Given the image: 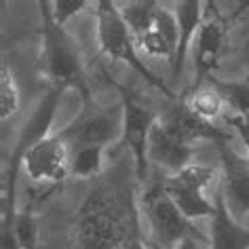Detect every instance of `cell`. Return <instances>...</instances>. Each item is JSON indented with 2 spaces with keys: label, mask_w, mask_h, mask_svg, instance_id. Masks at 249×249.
Instances as JSON below:
<instances>
[{
  "label": "cell",
  "mask_w": 249,
  "mask_h": 249,
  "mask_svg": "<svg viewBox=\"0 0 249 249\" xmlns=\"http://www.w3.org/2000/svg\"><path fill=\"white\" fill-rule=\"evenodd\" d=\"M188 104V108L195 112L196 116H201L203 121L213 123L217 118H224V108H226V102L220 95V91L215 89L213 85L205 83L201 89H196L195 93H190L188 99H184Z\"/></svg>",
  "instance_id": "16"
},
{
  "label": "cell",
  "mask_w": 249,
  "mask_h": 249,
  "mask_svg": "<svg viewBox=\"0 0 249 249\" xmlns=\"http://www.w3.org/2000/svg\"><path fill=\"white\" fill-rule=\"evenodd\" d=\"M209 85H213L224 102L230 110L234 112V116H241L249 121V78L245 80H222L217 76L207 78Z\"/></svg>",
  "instance_id": "17"
},
{
  "label": "cell",
  "mask_w": 249,
  "mask_h": 249,
  "mask_svg": "<svg viewBox=\"0 0 249 249\" xmlns=\"http://www.w3.org/2000/svg\"><path fill=\"white\" fill-rule=\"evenodd\" d=\"M203 247L205 245H203V243H198V241H184V243H179V245L171 247V249H203ZM150 249H160V247L150 245Z\"/></svg>",
  "instance_id": "25"
},
{
  "label": "cell",
  "mask_w": 249,
  "mask_h": 249,
  "mask_svg": "<svg viewBox=\"0 0 249 249\" xmlns=\"http://www.w3.org/2000/svg\"><path fill=\"white\" fill-rule=\"evenodd\" d=\"M224 121H226V124L228 127H232L234 131H236V135L241 138V142H243V146L247 148V152H249V121H245V118H241V116H224Z\"/></svg>",
  "instance_id": "24"
},
{
  "label": "cell",
  "mask_w": 249,
  "mask_h": 249,
  "mask_svg": "<svg viewBox=\"0 0 249 249\" xmlns=\"http://www.w3.org/2000/svg\"><path fill=\"white\" fill-rule=\"evenodd\" d=\"M38 9L42 17V28H40L42 45L38 55L40 74L51 83V87H57V89L64 91L68 89L76 91L80 99H83L85 108L95 106L76 42L66 32V28L55 23L51 13V2L40 0Z\"/></svg>",
  "instance_id": "1"
},
{
  "label": "cell",
  "mask_w": 249,
  "mask_h": 249,
  "mask_svg": "<svg viewBox=\"0 0 249 249\" xmlns=\"http://www.w3.org/2000/svg\"><path fill=\"white\" fill-rule=\"evenodd\" d=\"M57 135L68 144L70 152L87 146L108 148L110 144L123 140V108L121 112L102 110L97 106L85 108L83 114L57 131Z\"/></svg>",
  "instance_id": "6"
},
{
  "label": "cell",
  "mask_w": 249,
  "mask_h": 249,
  "mask_svg": "<svg viewBox=\"0 0 249 249\" xmlns=\"http://www.w3.org/2000/svg\"><path fill=\"white\" fill-rule=\"evenodd\" d=\"M70 148L57 133L40 140L21 157L23 173L38 184H64L70 176Z\"/></svg>",
  "instance_id": "7"
},
{
  "label": "cell",
  "mask_w": 249,
  "mask_h": 249,
  "mask_svg": "<svg viewBox=\"0 0 249 249\" xmlns=\"http://www.w3.org/2000/svg\"><path fill=\"white\" fill-rule=\"evenodd\" d=\"M226 38H228L226 19L220 13H215L213 17H205L195 40V78L190 83L188 95L195 93L196 89H201L209 76H213V70L222 61Z\"/></svg>",
  "instance_id": "8"
},
{
  "label": "cell",
  "mask_w": 249,
  "mask_h": 249,
  "mask_svg": "<svg viewBox=\"0 0 249 249\" xmlns=\"http://www.w3.org/2000/svg\"><path fill=\"white\" fill-rule=\"evenodd\" d=\"M140 207L144 211L148 224H150V245L160 249H171L184 241H198L203 245H209V236L203 234L195 224L182 215V211L176 207V203L167 195L163 184L150 186L142 195Z\"/></svg>",
  "instance_id": "3"
},
{
  "label": "cell",
  "mask_w": 249,
  "mask_h": 249,
  "mask_svg": "<svg viewBox=\"0 0 249 249\" xmlns=\"http://www.w3.org/2000/svg\"><path fill=\"white\" fill-rule=\"evenodd\" d=\"M95 36L99 51L108 55L112 61H123L131 68L133 72H138L142 78L146 80L150 87L159 89L165 97L176 99V93L163 78H159L150 68L146 66V61H142L138 45L131 34L129 26L124 23L121 11H118V2H110V0H99L95 4Z\"/></svg>",
  "instance_id": "2"
},
{
  "label": "cell",
  "mask_w": 249,
  "mask_h": 249,
  "mask_svg": "<svg viewBox=\"0 0 249 249\" xmlns=\"http://www.w3.org/2000/svg\"><path fill=\"white\" fill-rule=\"evenodd\" d=\"M171 178L179 184L188 186L192 190L205 192V195H207V190H211L215 184L222 182V173L217 169H213V167H209V165H203V163H195V160Z\"/></svg>",
  "instance_id": "20"
},
{
  "label": "cell",
  "mask_w": 249,
  "mask_h": 249,
  "mask_svg": "<svg viewBox=\"0 0 249 249\" xmlns=\"http://www.w3.org/2000/svg\"><path fill=\"white\" fill-rule=\"evenodd\" d=\"M104 154H106V148L102 146H87V148L74 150L70 157V176L76 179H91V178L102 176Z\"/></svg>",
  "instance_id": "19"
},
{
  "label": "cell",
  "mask_w": 249,
  "mask_h": 249,
  "mask_svg": "<svg viewBox=\"0 0 249 249\" xmlns=\"http://www.w3.org/2000/svg\"><path fill=\"white\" fill-rule=\"evenodd\" d=\"M215 213L209 220V249H249V230L230 213L222 190H215Z\"/></svg>",
  "instance_id": "14"
},
{
  "label": "cell",
  "mask_w": 249,
  "mask_h": 249,
  "mask_svg": "<svg viewBox=\"0 0 249 249\" xmlns=\"http://www.w3.org/2000/svg\"><path fill=\"white\" fill-rule=\"evenodd\" d=\"M167 195L171 196V201L176 203V207L182 211V215L186 220L195 222V220H201V217H213L215 213V203L209 201L205 192H198V190H192L188 186L176 182L173 178H169L167 182L163 184Z\"/></svg>",
  "instance_id": "15"
},
{
  "label": "cell",
  "mask_w": 249,
  "mask_h": 249,
  "mask_svg": "<svg viewBox=\"0 0 249 249\" xmlns=\"http://www.w3.org/2000/svg\"><path fill=\"white\" fill-rule=\"evenodd\" d=\"M205 9H207V2H201V0H184V2H178L176 9H173L179 23V40H178L176 57L171 61V74H169L171 85H178V80L184 74L186 57L190 53V47L195 45L196 34L205 19V13H207Z\"/></svg>",
  "instance_id": "11"
},
{
  "label": "cell",
  "mask_w": 249,
  "mask_h": 249,
  "mask_svg": "<svg viewBox=\"0 0 249 249\" xmlns=\"http://www.w3.org/2000/svg\"><path fill=\"white\" fill-rule=\"evenodd\" d=\"M157 9H159V2H154V0H138V2L118 4V11H121L123 19L129 26V30H131L135 40L152 28Z\"/></svg>",
  "instance_id": "18"
},
{
  "label": "cell",
  "mask_w": 249,
  "mask_h": 249,
  "mask_svg": "<svg viewBox=\"0 0 249 249\" xmlns=\"http://www.w3.org/2000/svg\"><path fill=\"white\" fill-rule=\"evenodd\" d=\"M118 249H148V247H144V243H140L138 239H129L124 245H121Z\"/></svg>",
  "instance_id": "26"
},
{
  "label": "cell",
  "mask_w": 249,
  "mask_h": 249,
  "mask_svg": "<svg viewBox=\"0 0 249 249\" xmlns=\"http://www.w3.org/2000/svg\"><path fill=\"white\" fill-rule=\"evenodd\" d=\"M163 127L171 135H176L179 142L188 146H195L198 142H213V144H222V142L230 140V133H226L224 129L215 127L213 123L203 121L201 116H196L195 112L188 108V104L184 99H179V104L173 108L169 114L160 118Z\"/></svg>",
  "instance_id": "10"
},
{
  "label": "cell",
  "mask_w": 249,
  "mask_h": 249,
  "mask_svg": "<svg viewBox=\"0 0 249 249\" xmlns=\"http://www.w3.org/2000/svg\"><path fill=\"white\" fill-rule=\"evenodd\" d=\"M21 106V91L17 87L15 74L9 68V64L0 66V118L2 123H7L9 118H13L19 112Z\"/></svg>",
  "instance_id": "21"
},
{
  "label": "cell",
  "mask_w": 249,
  "mask_h": 249,
  "mask_svg": "<svg viewBox=\"0 0 249 249\" xmlns=\"http://www.w3.org/2000/svg\"><path fill=\"white\" fill-rule=\"evenodd\" d=\"M89 7L87 0H53L51 2V13L55 23H59L61 28H66V23L72 19V17L80 15L83 11Z\"/></svg>",
  "instance_id": "23"
},
{
  "label": "cell",
  "mask_w": 249,
  "mask_h": 249,
  "mask_svg": "<svg viewBox=\"0 0 249 249\" xmlns=\"http://www.w3.org/2000/svg\"><path fill=\"white\" fill-rule=\"evenodd\" d=\"M76 239L83 249H118L124 239V222L114 198L93 192L80 207Z\"/></svg>",
  "instance_id": "4"
},
{
  "label": "cell",
  "mask_w": 249,
  "mask_h": 249,
  "mask_svg": "<svg viewBox=\"0 0 249 249\" xmlns=\"http://www.w3.org/2000/svg\"><path fill=\"white\" fill-rule=\"evenodd\" d=\"M222 159V182L220 190L224 195L230 213L241 217L249 211V160L228 146V142L215 144Z\"/></svg>",
  "instance_id": "9"
},
{
  "label": "cell",
  "mask_w": 249,
  "mask_h": 249,
  "mask_svg": "<svg viewBox=\"0 0 249 249\" xmlns=\"http://www.w3.org/2000/svg\"><path fill=\"white\" fill-rule=\"evenodd\" d=\"M13 236L19 249H36L38 247V222L34 217V211L26 207L17 211L13 222Z\"/></svg>",
  "instance_id": "22"
},
{
  "label": "cell",
  "mask_w": 249,
  "mask_h": 249,
  "mask_svg": "<svg viewBox=\"0 0 249 249\" xmlns=\"http://www.w3.org/2000/svg\"><path fill=\"white\" fill-rule=\"evenodd\" d=\"M108 83L114 85L118 95H121V108H123V140L121 142L124 146H129V150L133 152L138 179L144 182L148 173V165H150L148 146H150V135H152L154 124L159 123V116L154 110L140 104L124 85L116 83L110 76H108Z\"/></svg>",
  "instance_id": "5"
},
{
  "label": "cell",
  "mask_w": 249,
  "mask_h": 249,
  "mask_svg": "<svg viewBox=\"0 0 249 249\" xmlns=\"http://www.w3.org/2000/svg\"><path fill=\"white\" fill-rule=\"evenodd\" d=\"M61 95H64V89H57V87H51V89H49V93L40 99V104L36 106V110L32 112V116L28 118V123L23 124L19 138L15 142L13 152L23 157L26 150H30L34 144H38L40 140H45L51 135V127H53L55 114H57Z\"/></svg>",
  "instance_id": "13"
},
{
  "label": "cell",
  "mask_w": 249,
  "mask_h": 249,
  "mask_svg": "<svg viewBox=\"0 0 249 249\" xmlns=\"http://www.w3.org/2000/svg\"><path fill=\"white\" fill-rule=\"evenodd\" d=\"M195 152H196L195 146L184 144L176 135H171L159 118V123L154 124L152 135H150V146H148V159H150V163H157L159 167H163V169L171 171L176 176L186 165L192 163Z\"/></svg>",
  "instance_id": "12"
}]
</instances>
